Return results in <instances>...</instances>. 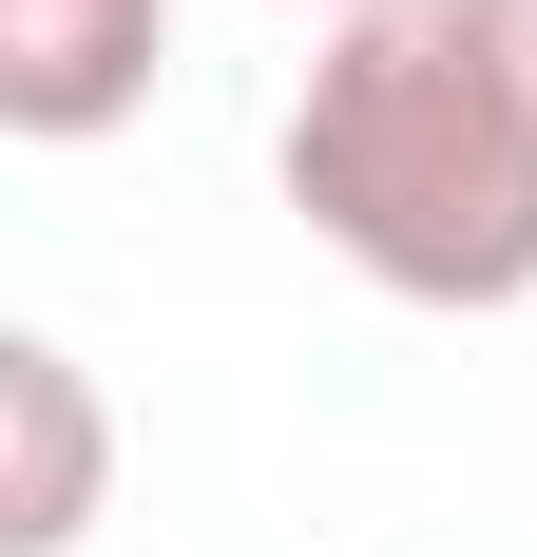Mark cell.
Instances as JSON below:
<instances>
[{"mask_svg":"<svg viewBox=\"0 0 537 557\" xmlns=\"http://www.w3.org/2000/svg\"><path fill=\"white\" fill-rule=\"evenodd\" d=\"M308 20H346V0H308Z\"/></svg>","mask_w":537,"mask_h":557,"instance_id":"cell-5","label":"cell"},{"mask_svg":"<svg viewBox=\"0 0 537 557\" xmlns=\"http://www.w3.org/2000/svg\"><path fill=\"white\" fill-rule=\"evenodd\" d=\"M268 173L384 308H537V77L480 0H346Z\"/></svg>","mask_w":537,"mask_h":557,"instance_id":"cell-1","label":"cell"},{"mask_svg":"<svg viewBox=\"0 0 537 557\" xmlns=\"http://www.w3.org/2000/svg\"><path fill=\"white\" fill-rule=\"evenodd\" d=\"M115 500V423H97V366L58 327H0V557H77Z\"/></svg>","mask_w":537,"mask_h":557,"instance_id":"cell-2","label":"cell"},{"mask_svg":"<svg viewBox=\"0 0 537 557\" xmlns=\"http://www.w3.org/2000/svg\"><path fill=\"white\" fill-rule=\"evenodd\" d=\"M480 20H499V39H519V77H537V0H480Z\"/></svg>","mask_w":537,"mask_h":557,"instance_id":"cell-4","label":"cell"},{"mask_svg":"<svg viewBox=\"0 0 537 557\" xmlns=\"http://www.w3.org/2000/svg\"><path fill=\"white\" fill-rule=\"evenodd\" d=\"M154 58H173V0H0V135H115V115H154Z\"/></svg>","mask_w":537,"mask_h":557,"instance_id":"cell-3","label":"cell"}]
</instances>
